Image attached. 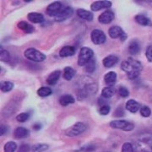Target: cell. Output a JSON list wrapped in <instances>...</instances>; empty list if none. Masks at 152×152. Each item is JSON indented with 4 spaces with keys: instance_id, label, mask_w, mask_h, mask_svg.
Returning <instances> with one entry per match:
<instances>
[{
    "instance_id": "obj_1",
    "label": "cell",
    "mask_w": 152,
    "mask_h": 152,
    "mask_svg": "<svg viewBox=\"0 0 152 152\" xmlns=\"http://www.w3.org/2000/svg\"><path fill=\"white\" fill-rule=\"evenodd\" d=\"M121 69L127 74L129 79L133 80L140 75L143 67L140 61L129 58L122 62Z\"/></svg>"
},
{
    "instance_id": "obj_2",
    "label": "cell",
    "mask_w": 152,
    "mask_h": 152,
    "mask_svg": "<svg viewBox=\"0 0 152 152\" xmlns=\"http://www.w3.org/2000/svg\"><path fill=\"white\" fill-rule=\"evenodd\" d=\"M24 56L27 59L33 61V62H37V63L43 62L47 58L46 55L34 48H30L26 49L24 52Z\"/></svg>"
},
{
    "instance_id": "obj_3",
    "label": "cell",
    "mask_w": 152,
    "mask_h": 152,
    "mask_svg": "<svg viewBox=\"0 0 152 152\" xmlns=\"http://www.w3.org/2000/svg\"><path fill=\"white\" fill-rule=\"evenodd\" d=\"M94 58V52L91 48L88 47H83L80 48V54L78 57V65L86 66L87 63Z\"/></svg>"
},
{
    "instance_id": "obj_4",
    "label": "cell",
    "mask_w": 152,
    "mask_h": 152,
    "mask_svg": "<svg viewBox=\"0 0 152 152\" xmlns=\"http://www.w3.org/2000/svg\"><path fill=\"white\" fill-rule=\"evenodd\" d=\"M86 130V125L84 123L78 122L66 129L65 134L69 137H75L82 134Z\"/></svg>"
},
{
    "instance_id": "obj_5",
    "label": "cell",
    "mask_w": 152,
    "mask_h": 152,
    "mask_svg": "<svg viewBox=\"0 0 152 152\" xmlns=\"http://www.w3.org/2000/svg\"><path fill=\"white\" fill-rule=\"evenodd\" d=\"M110 127L116 129H122L124 131H131L134 129V125L126 120H113L110 122Z\"/></svg>"
},
{
    "instance_id": "obj_6",
    "label": "cell",
    "mask_w": 152,
    "mask_h": 152,
    "mask_svg": "<svg viewBox=\"0 0 152 152\" xmlns=\"http://www.w3.org/2000/svg\"><path fill=\"white\" fill-rule=\"evenodd\" d=\"M108 35L109 37L113 39H117V38H119L121 40V42H125L127 40V34L124 32V31L118 26H112L108 30Z\"/></svg>"
},
{
    "instance_id": "obj_7",
    "label": "cell",
    "mask_w": 152,
    "mask_h": 152,
    "mask_svg": "<svg viewBox=\"0 0 152 152\" xmlns=\"http://www.w3.org/2000/svg\"><path fill=\"white\" fill-rule=\"evenodd\" d=\"M91 39L95 45H102L107 41L106 34L100 29H94L91 32Z\"/></svg>"
},
{
    "instance_id": "obj_8",
    "label": "cell",
    "mask_w": 152,
    "mask_h": 152,
    "mask_svg": "<svg viewBox=\"0 0 152 152\" xmlns=\"http://www.w3.org/2000/svg\"><path fill=\"white\" fill-rule=\"evenodd\" d=\"M63 10V4L59 1L53 2L47 7V15L51 17H56L61 11Z\"/></svg>"
},
{
    "instance_id": "obj_9",
    "label": "cell",
    "mask_w": 152,
    "mask_h": 152,
    "mask_svg": "<svg viewBox=\"0 0 152 152\" xmlns=\"http://www.w3.org/2000/svg\"><path fill=\"white\" fill-rule=\"evenodd\" d=\"M115 18L113 11L111 10H106L98 17V21L102 25H107L113 21Z\"/></svg>"
},
{
    "instance_id": "obj_10",
    "label": "cell",
    "mask_w": 152,
    "mask_h": 152,
    "mask_svg": "<svg viewBox=\"0 0 152 152\" xmlns=\"http://www.w3.org/2000/svg\"><path fill=\"white\" fill-rule=\"evenodd\" d=\"M74 15V10L73 8H71L69 6L66 7L64 9H63V10L60 12L59 14L55 17V21L57 22H63L69 19L72 15Z\"/></svg>"
},
{
    "instance_id": "obj_11",
    "label": "cell",
    "mask_w": 152,
    "mask_h": 152,
    "mask_svg": "<svg viewBox=\"0 0 152 152\" xmlns=\"http://www.w3.org/2000/svg\"><path fill=\"white\" fill-rule=\"evenodd\" d=\"M113 5L111 1H106V0H101V1H96L91 4V10L95 12H97L102 10H109V8H111Z\"/></svg>"
},
{
    "instance_id": "obj_12",
    "label": "cell",
    "mask_w": 152,
    "mask_h": 152,
    "mask_svg": "<svg viewBox=\"0 0 152 152\" xmlns=\"http://www.w3.org/2000/svg\"><path fill=\"white\" fill-rule=\"evenodd\" d=\"M118 63V58L115 55H108L102 60V64L105 68L110 69Z\"/></svg>"
},
{
    "instance_id": "obj_13",
    "label": "cell",
    "mask_w": 152,
    "mask_h": 152,
    "mask_svg": "<svg viewBox=\"0 0 152 152\" xmlns=\"http://www.w3.org/2000/svg\"><path fill=\"white\" fill-rule=\"evenodd\" d=\"M28 20L31 23L34 24H41L45 20L43 15H42L41 13H37V12H31L27 15Z\"/></svg>"
},
{
    "instance_id": "obj_14",
    "label": "cell",
    "mask_w": 152,
    "mask_h": 152,
    "mask_svg": "<svg viewBox=\"0 0 152 152\" xmlns=\"http://www.w3.org/2000/svg\"><path fill=\"white\" fill-rule=\"evenodd\" d=\"M77 15L82 20H85L86 21H92L94 19V15L91 11L86 10L85 9H79L77 10Z\"/></svg>"
},
{
    "instance_id": "obj_15",
    "label": "cell",
    "mask_w": 152,
    "mask_h": 152,
    "mask_svg": "<svg viewBox=\"0 0 152 152\" xmlns=\"http://www.w3.org/2000/svg\"><path fill=\"white\" fill-rule=\"evenodd\" d=\"M134 152H152V147L147 143L139 140L134 145Z\"/></svg>"
},
{
    "instance_id": "obj_16",
    "label": "cell",
    "mask_w": 152,
    "mask_h": 152,
    "mask_svg": "<svg viewBox=\"0 0 152 152\" xmlns=\"http://www.w3.org/2000/svg\"><path fill=\"white\" fill-rule=\"evenodd\" d=\"M76 49L73 46H65L59 51V56L61 58H68L75 54Z\"/></svg>"
},
{
    "instance_id": "obj_17",
    "label": "cell",
    "mask_w": 152,
    "mask_h": 152,
    "mask_svg": "<svg viewBox=\"0 0 152 152\" xmlns=\"http://www.w3.org/2000/svg\"><path fill=\"white\" fill-rule=\"evenodd\" d=\"M60 76H61V71L60 70H54L53 71L50 75L48 77V79H47V83H48V85L49 86H55L58 81L59 80V78Z\"/></svg>"
},
{
    "instance_id": "obj_18",
    "label": "cell",
    "mask_w": 152,
    "mask_h": 152,
    "mask_svg": "<svg viewBox=\"0 0 152 152\" xmlns=\"http://www.w3.org/2000/svg\"><path fill=\"white\" fill-rule=\"evenodd\" d=\"M104 81L107 86H113L117 81V74L113 71H110L104 75Z\"/></svg>"
},
{
    "instance_id": "obj_19",
    "label": "cell",
    "mask_w": 152,
    "mask_h": 152,
    "mask_svg": "<svg viewBox=\"0 0 152 152\" xmlns=\"http://www.w3.org/2000/svg\"><path fill=\"white\" fill-rule=\"evenodd\" d=\"M128 51L133 56L138 54L140 51V44L139 42V41L138 40H132L129 42Z\"/></svg>"
},
{
    "instance_id": "obj_20",
    "label": "cell",
    "mask_w": 152,
    "mask_h": 152,
    "mask_svg": "<svg viewBox=\"0 0 152 152\" xmlns=\"http://www.w3.org/2000/svg\"><path fill=\"white\" fill-rule=\"evenodd\" d=\"M126 109L132 113H135L140 109V104L136 102L135 100L130 99L126 103Z\"/></svg>"
},
{
    "instance_id": "obj_21",
    "label": "cell",
    "mask_w": 152,
    "mask_h": 152,
    "mask_svg": "<svg viewBox=\"0 0 152 152\" xmlns=\"http://www.w3.org/2000/svg\"><path fill=\"white\" fill-rule=\"evenodd\" d=\"M30 134V132L27 129L24 128V127H18L15 129V130L14 132V136L17 140H21L28 137Z\"/></svg>"
},
{
    "instance_id": "obj_22",
    "label": "cell",
    "mask_w": 152,
    "mask_h": 152,
    "mask_svg": "<svg viewBox=\"0 0 152 152\" xmlns=\"http://www.w3.org/2000/svg\"><path fill=\"white\" fill-rule=\"evenodd\" d=\"M134 20L135 21L140 25V26H152V22L151 20L148 18L147 16H145V15H137L135 17H134Z\"/></svg>"
},
{
    "instance_id": "obj_23",
    "label": "cell",
    "mask_w": 152,
    "mask_h": 152,
    "mask_svg": "<svg viewBox=\"0 0 152 152\" xmlns=\"http://www.w3.org/2000/svg\"><path fill=\"white\" fill-rule=\"evenodd\" d=\"M17 26H18V28H19L20 30H21L22 31H24V32L26 33V34L33 33L34 32V31H35V28H34V26H33L32 25L29 24V23L26 21L19 22L18 25H17Z\"/></svg>"
},
{
    "instance_id": "obj_24",
    "label": "cell",
    "mask_w": 152,
    "mask_h": 152,
    "mask_svg": "<svg viewBox=\"0 0 152 152\" xmlns=\"http://www.w3.org/2000/svg\"><path fill=\"white\" fill-rule=\"evenodd\" d=\"M75 99L73 96H71L69 94H66V95H63L62 96L59 98V103L61 106L63 107H67L69 105L75 103Z\"/></svg>"
},
{
    "instance_id": "obj_25",
    "label": "cell",
    "mask_w": 152,
    "mask_h": 152,
    "mask_svg": "<svg viewBox=\"0 0 152 152\" xmlns=\"http://www.w3.org/2000/svg\"><path fill=\"white\" fill-rule=\"evenodd\" d=\"M116 93V89L113 86H106L102 90V97L105 99H110Z\"/></svg>"
},
{
    "instance_id": "obj_26",
    "label": "cell",
    "mask_w": 152,
    "mask_h": 152,
    "mask_svg": "<svg viewBox=\"0 0 152 152\" xmlns=\"http://www.w3.org/2000/svg\"><path fill=\"white\" fill-rule=\"evenodd\" d=\"M75 75L76 70L75 69H73L72 67L68 66V67H65V68L64 69V78L65 80L69 81V80H71L75 77Z\"/></svg>"
},
{
    "instance_id": "obj_27",
    "label": "cell",
    "mask_w": 152,
    "mask_h": 152,
    "mask_svg": "<svg viewBox=\"0 0 152 152\" xmlns=\"http://www.w3.org/2000/svg\"><path fill=\"white\" fill-rule=\"evenodd\" d=\"M53 94V91L50 87L42 86L37 90V95L41 97H48Z\"/></svg>"
},
{
    "instance_id": "obj_28",
    "label": "cell",
    "mask_w": 152,
    "mask_h": 152,
    "mask_svg": "<svg viewBox=\"0 0 152 152\" xmlns=\"http://www.w3.org/2000/svg\"><path fill=\"white\" fill-rule=\"evenodd\" d=\"M15 86L14 83L10 81H3L1 82V85H0V89L2 91V92L7 93L13 90V88Z\"/></svg>"
},
{
    "instance_id": "obj_29",
    "label": "cell",
    "mask_w": 152,
    "mask_h": 152,
    "mask_svg": "<svg viewBox=\"0 0 152 152\" xmlns=\"http://www.w3.org/2000/svg\"><path fill=\"white\" fill-rule=\"evenodd\" d=\"M85 69L87 73H94L96 69V58H93L87 63L85 66Z\"/></svg>"
},
{
    "instance_id": "obj_30",
    "label": "cell",
    "mask_w": 152,
    "mask_h": 152,
    "mask_svg": "<svg viewBox=\"0 0 152 152\" xmlns=\"http://www.w3.org/2000/svg\"><path fill=\"white\" fill-rule=\"evenodd\" d=\"M0 59L4 63H9L11 60L10 53L3 48H1V51H0Z\"/></svg>"
},
{
    "instance_id": "obj_31",
    "label": "cell",
    "mask_w": 152,
    "mask_h": 152,
    "mask_svg": "<svg viewBox=\"0 0 152 152\" xmlns=\"http://www.w3.org/2000/svg\"><path fill=\"white\" fill-rule=\"evenodd\" d=\"M140 140L147 143L152 147V133H144L140 137Z\"/></svg>"
},
{
    "instance_id": "obj_32",
    "label": "cell",
    "mask_w": 152,
    "mask_h": 152,
    "mask_svg": "<svg viewBox=\"0 0 152 152\" xmlns=\"http://www.w3.org/2000/svg\"><path fill=\"white\" fill-rule=\"evenodd\" d=\"M17 149V145L15 142L8 141L4 145V152H15Z\"/></svg>"
},
{
    "instance_id": "obj_33",
    "label": "cell",
    "mask_w": 152,
    "mask_h": 152,
    "mask_svg": "<svg viewBox=\"0 0 152 152\" xmlns=\"http://www.w3.org/2000/svg\"><path fill=\"white\" fill-rule=\"evenodd\" d=\"M48 149V145L46 144H37L33 145L31 148L32 152H44Z\"/></svg>"
},
{
    "instance_id": "obj_34",
    "label": "cell",
    "mask_w": 152,
    "mask_h": 152,
    "mask_svg": "<svg viewBox=\"0 0 152 152\" xmlns=\"http://www.w3.org/2000/svg\"><path fill=\"white\" fill-rule=\"evenodd\" d=\"M31 117V113H20L16 117V120L20 123H25L29 120Z\"/></svg>"
},
{
    "instance_id": "obj_35",
    "label": "cell",
    "mask_w": 152,
    "mask_h": 152,
    "mask_svg": "<svg viewBox=\"0 0 152 152\" xmlns=\"http://www.w3.org/2000/svg\"><path fill=\"white\" fill-rule=\"evenodd\" d=\"M121 152H134V148L129 142H125L122 145Z\"/></svg>"
},
{
    "instance_id": "obj_36",
    "label": "cell",
    "mask_w": 152,
    "mask_h": 152,
    "mask_svg": "<svg viewBox=\"0 0 152 152\" xmlns=\"http://www.w3.org/2000/svg\"><path fill=\"white\" fill-rule=\"evenodd\" d=\"M140 114L144 118H148L151 115V110L147 106H142L140 108Z\"/></svg>"
},
{
    "instance_id": "obj_37",
    "label": "cell",
    "mask_w": 152,
    "mask_h": 152,
    "mask_svg": "<svg viewBox=\"0 0 152 152\" xmlns=\"http://www.w3.org/2000/svg\"><path fill=\"white\" fill-rule=\"evenodd\" d=\"M118 94H119V96L121 97L126 98L129 96V90L126 87L121 86L118 89Z\"/></svg>"
},
{
    "instance_id": "obj_38",
    "label": "cell",
    "mask_w": 152,
    "mask_h": 152,
    "mask_svg": "<svg viewBox=\"0 0 152 152\" xmlns=\"http://www.w3.org/2000/svg\"><path fill=\"white\" fill-rule=\"evenodd\" d=\"M110 111H111V107H110V106L107 105V104H106V105H103V106H102L101 107V108L99 109V113L101 114V115H107V114L110 113Z\"/></svg>"
},
{
    "instance_id": "obj_39",
    "label": "cell",
    "mask_w": 152,
    "mask_h": 152,
    "mask_svg": "<svg viewBox=\"0 0 152 152\" xmlns=\"http://www.w3.org/2000/svg\"><path fill=\"white\" fill-rule=\"evenodd\" d=\"M113 116L115 118H123L124 116V110L122 107H119L115 110Z\"/></svg>"
},
{
    "instance_id": "obj_40",
    "label": "cell",
    "mask_w": 152,
    "mask_h": 152,
    "mask_svg": "<svg viewBox=\"0 0 152 152\" xmlns=\"http://www.w3.org/2000/svg\"><path fill=\"white\" fill-rule=\"evenodd\" d=\"M145 56H146L148 61L152 63V45H150V46L147 48Z\"/></svg>"
},
{
    "instance_id": "obj_41",
    "label": "cell",
    "mask_w": 152,
    "mask_h": 152,
    "mask_svg": "<svg viewBox=\"0 0 152 152\" xmlns=\"http://www.w3.org/2000/svg\"><path fill=\"white\" fill-rule=\"evenodd\" d=\"M31 148L29 146V145H21L19 148V152H30Z\"/></svg>"
},
{
    "instance_id": "obj_42",
    "label": "cell",
    "mask_w": 152,
    "mask_h": 152,
    "mask_svg": "<svg viewBox=\"0 0 152 152\" xmlns=\"http://www.w3.org/2000/svg\"><path fill=\"white\" fill-rule=\"evenodd\" d=\"M96 148H95V145H86L84 146L81 149V151H83L84 152H91L94 151Z\"/></svg>"
},
{
    "instance_id": "obj_43",
    "label": "cell",
    "mask_w": 152,
    "mask_h": 152,
    "mask_svg": "<svg viewBox=\"0 0 152 152\" xmlns=\"http://www.w3.org/2000/svg\"><path fill=\"white\" fill-rule=\"evenodd\" d=\"M0 131H1L0 134L2 136L4 134H6L8 133V131H9V127L7 125H1V130Z\"/></svg>"
},
{
    "instance_id": "obj_44",
    "label": "cell",
    "mask_w": 152,
    "mask_h": 152,
    "mask_svg": "<svg viewBox=\"0 0 152 152\" xmlns=\"http://www.w3.org/2000/svg\"><path fill=\"white\" fill-rule=\"evenodd\" d=\"M42 129V124H35L33 125V129L34 130H40Z\"/></svg>"
},
{
    "instance_id": "obj_45",
    "label": "cell",
    "mask_w": 152,
    "mask_h": 152,
    "mask_svg": "<svg viewBox=\"0 0 152 152\" xmlns=\"http://www.w3.org/2000/svg\"><path fill=\"white\" fill-rule=\"evenodd\" d=\"M145 3H146L148 5L151 6L152 7V1H145Z\"/></svg>"
}]
</instances>
